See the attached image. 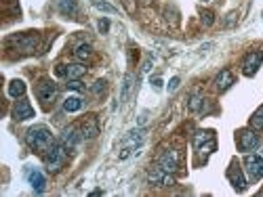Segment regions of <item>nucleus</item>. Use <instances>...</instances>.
Returning a JSON list of instances; mask_svg holds the SVG:
<instances>
[{"label": "nucleus", "instance_id": "nucleus-30", "mask_svg": "<svg viewBox=\"0 0 263 197\" xmlns=\"http://www.w3.org/2000/svg\"><path fill=\"white\" fill-rule=\"evenodd\" d=\"M177 86H179V78H173V80H171V82H168V91H171V93H173V91H175V89H177Z\"/></svg>", "mask_w": 263, "mask_h": 197}, {"label": "nucleus", "instance_id": "nucleus-17", "mask_svg": "<svg viewBox=\"0 0 263 197\" xmlns=\"http://www.w3.org/2000/svg\"><path fill=\"white\" fill-rule=\"evenodd\" d=\"M232 84H234V76H232V72H230V70H221V72L217 74V78H215V86H217V91H228Z\"/></svg>", "mask_w": 263, "mask_h": 197}, {"label": "nucleus", "instance_id": "nucleus-32", "mask_svg": "<svg viewBox=\"0 0 263 197\" xmlns=\"http://www.w3.org/2000/svg\"><path fill=\"white\" fill-rule=\"evenodd\" d=\"M152 84H154V89H156V91L162 89V80H160V78H152Z\"/></svg>", "mask_w": 263, "mask_h": 197}, {"label": "nucleus", "instance_id": "nucleus-29", "mask_svg": "<svg viewBox=\"0 0 263 197\" xmlns=\"http://www.w3.org/2000/svg\"><path fill=\"white\" fill-rule=\"evenodd\" d=\"M103 89H105V80H97L91 91H93L95 95H99V93H103Z\"/></svg>", "mask_w": 263, "mask_h": 197}, {"label": "nucleus", "instance_id": "nucleus-9", "mask_svg": "<svg viewBox=\"0 0 263 197\" xmlns=\"http://www.w3.org/2000/svg\"><path fill=\"white\" fill-rule=\"evenodd\" d=\"M158 166H160L162 170H166L168 174L177 172V168H179V153L175 151V149H166L162 156L158 158Z\"/></svg>", "mask_w": 263, "mask_h": 197}, {"label": "nucleus", "instance_id": "nucleus-3", "mask_svg": "<svg viewBox=\"0 0 263 197\" xmlns=\"http://www.w3.org/2000/svg\"><path fill=\"white\" fill-rule=\"evenodd\" d=\"M9 47H15V51H21V53H34L36 51V45H38V36L34 32H26V34H15L7 40Z\"/></svg>", "mask_w": 263, "mask_h": 197}, {"label": "nucleus", "instance_id": "nucleus-26", "mask_svg": "<svg viewBox=\"0 0 263 197\" xmlns=\"http://www.w3.org/2000/svg\"><path fill=\"white\" fill-rule=\"evenodd\" d=\"M93 5L99 9V11H103V13H118V9L116 7H112V5H107V3H103V0H93Z\"/></svg>", "mask_w": 263, "mask_h": 197}, {"label": "nucleus", "instance_id": "nucleus-12", "mask_svg": "<svg viewBox=\"0 0 263 197\" xmlns=\"http://www.w3.org/2000/svg\"><path fill=\"white\" fill-rule=\"evenodd\" d=\"M13 118H15V120H19V122L34 118V107L30 105V101H26V99L17 101V103H15V107H13Z\"/></svg>", "mask_w": 263, "mask_h": 197}, {"label": "nucleus", "instance_id": "nucleus-10", "mask_svg": "<svg viewBox=\"0 0 263 197\" xmlns=\"http://www.w3.org/2000/svg\"><path fill=\"white\" fill-rule=\"evenodd\" d=\"M147 179H149L152 185H162V187L173 185V177H171L166 170H162L160 166H154V168H152V170L147 172Z\"/></svg>", "mask_w": 263, "mask_h": 197}, {"label": "nucleus", "instance_id": "nucleus-27", "mask_svg": "<svg viewBox=\"0 0 263 197\" xmlns=\"http://www.w3.org/2000/svg\"><path fill=\"white\" fill-rule=\"evenodd\" d=\"M68 89L70 91H84V86L80 80H68Z\"/></svg>", "mask_w": 263, "mask_h": 197}, {"label": "nucleus", "instance_id": "nucleus-4", "mask_svg": "<svg viewBox=\"0 0 263 197\" xmlns=\"http://www.w3.org/2000/svg\"><path fill=\"white\" fill-rule=\"evenodd\" d=\"M194 147L200 156H209V153H213L215 147H217L215 133L213 130H198V133L194 135Z\"/></svg>", "mask_w": 263, "mask_h": 197}, {"label": "nucleus", "instance_id": "nucleus-24", "mask_svg": "<svg viewBox=\"0 0 263 197\" xmlns=\"http://www.w3.org/2000/svg\"><path fill=\"white\" fill-rule=\"evenodd\" d=\"M74 55H76V59L84 61V59H89V57L93 55V49H91V45H86V42H82V45H78V47H76Z\"/></svg>", "mask_w": 263, "mask_h": 197}, {"label": "nucleus", "instance_id": "nucleus-1", "mask_svg": "<svg viewBox=\"0 0 263 197\" xmlns=\"http://www.w3.org/2000/svg\"><path fill=\"white\" fill-rule=\"evenodd\" d=\"M26 141H28V145H30L32 151L42 153V156H45V153L55 145V139H53V135H51V130H49L47 126H42V124L32 126V128L28 130Z\"/></svg>", "mask_w": 263, "mask_h": 197}, {"label": "nucleus", "instance_id": "nucleus-15", "mask_svg": "<svg viewBox=\"0 0 263 197\" xmlns=\"http://www.w3.org/2000/svg\"><path fill=\"white\" fill-rule=\"evenodd\" d=\"M28 181H30V185L34 187L36 193H42V191H45L47 179H45V174H42L38 168H30V170H28Z\"/></svg>", "mask_w": 263, "mask_h": 197}, {"label": "nucleus", "instance_id": "nucleus-6", "mask_svg": "<svg viewBox=\"0 0 263 197\" xmlns=\"http://www.w3.org/2000/svg\"><path fill=\"white\" fill-rule=\"evenodd\" d=\"M245 168H247V174L251 181L263 179V158L257 156V153H249L245 158Z\"/></svg>", "mask_w": 263, "mask_h": 197}, {"label": "nucleus", "instance_id": "nucleus-14", "mask_svg": "<svg viewBox=\"0 0 263 197\" xmlns=\"http://www.w3.org/2000/svg\"><path fill=\"white\" fill-rule=\"evenodd\" d=\"M228 179H230V183H232V187H234L236 191H245V189H247V181H245L242 172H240V168H238L236 164L230 166V170H228Z\"/></svg>", "mask_w": 263, "mask_h": 197}, {"label": "nucleus", "instance_id": "nucleus-13", "mask_svg": "<svg viewBox=\"0 0 263 197\" xmlns=\"http://www.w3.org/2000/svg\"><path fill=\"white\" fill-rule=\"evenodd\" d=\"M80 139H82V133H78L76 126H68V128L63 130V135H61V143L68 147L70 151L80 143Z\"/></svg>", "mask_w": 263, "mask_h": 197}, {"label": "nucleus", "instance_id": "nucleus-23", "mask_svg": "<svg viewBox=\"0 0 263 197\" xmlns=\"http://www.w3.org/2000/svg\"><path fill=\"white\" fill-rule=\"evenodd\" d=\"M57 9L63 15H76V11H78L76 0H57Z\"/></svg>", "mask_w": 263, "mask_h": 197}, {"label": "nucleus", "instance_id": "nucleus-19", "mask_svg": "<svg viewBox=\"0 0 263 197\" xmlns=\"http://www.w3.org/2000/svg\"><path fill=\"white\" fill-rule=\"evenodd\" d=\"M84 74H86V68H84L82 63H70V65H65V78H68V80H80Z\"/></svg>", "mask_w": 263, "mask_h": 197}, {"label": "nucleus", "instance_id": "nucleus-16", "mask_svg": "<svg viewBox=\"0 0 263 197\" xmlns=\"http://www.w3.org/2000/svg\"><path fill=\"white\" fill-rule=\"evenodd\" d=\"M80 133H82V139H95L99 135V124H97V118L95 116H89L84 122H82V128H80Z\"/></svg>", "mask_w": 263, "mask_h": 197}, {"label": "nucleus", "instance_id": "nucleus-11", "mask_svg": "<svg viewBox=\"0 0 263 197\" xmlns=\"http://www.w3.org/2000/svg\"><path fill=\"white\" fill-rule=\"evenodd\" d=\"M143 141V130H133V133H128L126 137V143L120 151V160H126L130 156V151H133L135 147H139V143Z\"/></svg>", "mask_w": 263, "mask_h": 197}, {"label": "nucleus", "instance_id": "nucleus-8", "mask_svg": "<svg viewBox=\"0 0 263 197\" xmlns=\"http://www.w3.org/2000/svg\"><path fill=\"white\" fill-rule=\"evenodd\" d=\"M261 63H263V51H253L245 57L242 61V74L245 76H255L257 70L261 68Z\"/></svg>", "mask_w": 263, "mask_h": 197}, {"label": "nucleus", "instance_id": "nucleus-28", "mask_svg": "<svg viewBox=\"0 0 263 197\" xmlns=\"http://www.w3.org/2000/svg\"><path fill=\"white\" fill-rule=\"evenodd\" d=\"M213 21H215L213 13H211V11H202V24H204V26H213Z\"/></svg>", "mask_w": 263, "mask_h": 197}, {"label": "nucleus", "instance_id": "nucleus-21", "mask_svg": "<svg viewBox=\"0 0 263 197\" xmlns=\"http://www.w3.org/2000/svg\"><path fill=\"white\" fill-rule=\"evenodd\" d=\"M133 82H135V76L133 74H126V78L122 82V91H120V101H128L130 93H133V86H135Z\"/></svg>", "mask_w": 263, "mask_h": 197}, {"label": "nucleus", "instance_id": "nucleus-7", "mask_svg": "<svg viewBox=\"0 0 263 197\" xmlns=\"http://www.w3.org/2000/svg\"><path fill=\"white\" fill-rule=\"evenodd\" d=\"M257 145H259V137H257V133L255 130H240L238 133V147H240V151H255L257 149Z\"/></svg>", "mask_w": 263, "mask_h": 197}, {"label": "nucleus", "instance_id": "nucleus-5", "mask_svg": "<svg viewBox=\"0 0 263 197\" xmlns=\"http://www.w3.org/2000/svg\"><path fill=\"white\" fill-rule=\"evenodd\" d=\"M57 95H59V91H57V84L53 80H42L36 84V97L45 105L53 103L57 99Z\"/></svg>", "mask_w": 263, "mask_h": 197}, {"label": "nucleus", "instance_id": "nucleus-22", "mask_svg": "<svg viewBox=\"0 0 263 197\" xmlns=\"http://www.w3.org/2000/svg\"><path fill=\"white\" fill-rule=\"evenodd\" d=\"M9 95H11L13 99L24 97V95H26V82H24V80H11V84H9Z\"/></svg>", "mask_w": 263, "mask_h": 197}, {"label": "nucleus", "instance_id": "nucleus-2", "mask_svg": "<svg viewBox=\"0 0 263 197\" xmlns=\"http://www.w3.org/2000/svg\"><path fill=\"white\" fill-rule=\"evenodd\" d=\"M68 151H70V149L59 141V143H55V145L45 153V164H47L49 172H59V170L63 168L65 160H68Z\"/></svg>", "mask_w": 263, "mask_h": 197}, {"label": "nucleus", "instance_id": "nucleus-25", "mask_svg": "<svg viewBox=\"0 0 263 197\" xmlns=\"http://www.w3.org/2000/svg\"><path fill=\"white\" fill-rule=\"evenodd\" d=\"M251 128L253 130H263V105L251 116Z\"/></svg>", "mask_w": 263, "mask_h": 197}, {"label": "nucleus", "instance_id": "nucleus-18", "mask_svg": "<svg viewBox=\"0 0 263 197\" xmlns=\"http://www.w3.org/2000/svg\"><path fill=\"white\" fill-rule=\"evenodd\" d=\"M187 107H190V112H194V114H206L209 112V101L204 97H200V95H194L190 99Z\"/></svg>", "mask_w": 263, "mask_h": 197}, {"label": "nucleus", "instance_id": "nucleus-20", "mask_svg": "<svg viewBox=\"0 0 263 197\" xmlns=\"http://www.w3.org/2000/svg\"><path fill=\"white\" fill-rule=\"evenodd\" d=\"M84 107V101L80 99V97H68V99H65L63 101V109H65V112H68V114H74V112H80V109Z\"/></svg>", "mask_w": 263, "mask_h": 197}, {"label": "nucleus", "instance_id": "nucleus-31", "mask_svg": "<svg viewBox=\"0 0 263 197\" xmlns=\"http://www.w3.org/2000/svg\"><path fill=\"white\" fill-rule=\"evenodd\" d=\"M107 28H109V21H107V19H101V21H99V30H101V32H107Z\"/></svg>", "mask_w": 263, "mask_h": 197}]
</instances>
